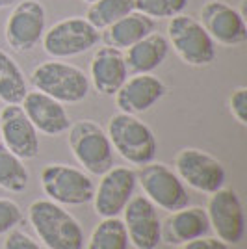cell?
<instances>
[{"label": "cell", "mask_w": 247, "mask_h": 249, "mask_svg": "<svg viewBox=\"0 0 247 249\" xmlns=\"http://www.w3.org/2000/svg\"><path fill=\"white\" fill-rule=\"evenodd\" d=\"M28 221L49 249H84L82 225L69 210L51 199L32 201Z\"/></svg>", "instance_id": "6da1fadb"}, {"label": "cell", "mask_w": 247, "mask_h": 249, "mask_svg": "<svg viewBox=\"0 0 247 249\" xmlns=\"http://www.w3.org/2000/svg\"><path fill=\"white\" fill-rule=\"evenodd\" d=\"M34 89L43 91L62 104H78L88 99L89 76L78 65L63 60H47L34 67L30 74Z\"/></svg>", "instance_id": "7a4b0ae2"}, {"label": "cell", "mask_w": 247, "mask_h": 249, "mask_svg": "<svg viewBox=\"0 0 247 249\" xmlns=\"http://www.w3.org/2000/svg\"><path fill=\"white\" fill-rule=\"evenodd\" d=\"M106 134L112 142L113 151H117L128 164L141 167L155 160L158 151L156 136L138 115L123 112L112 115Z\"/></svg>", "instance_id": "3957f363"}, {"label": "cell", "mask_w": 247, "mask_h": 249, "mask_svg": "<svg viewBox=\"0 0 247 249\" xmlns=\"http://www.w3.org/2000/svg\"><path fill=\"white\" fill-rule=\"evenodd\" d=\"M69 149L88 175L101 177L113 167V147L103 126L93 119H80L69 126Z\"/></svg>", "instance_id": "277c9868"}, {"label": "cell", "mask_w": 247, "mask_h": 249, "mask_svg": "<svg viewBox=\"0 0 247 249\" xmlns=\"http://www.w3.org/2000/svg\"><path fill=\"white\" fill-rule=\"evenodd\" d=\"M43 194L62 207H82L91 203L95 182L84 169L67 164H47L39 175Z\"/></svg>", "instance_id": "5b68a950"}, {"label": "cell", "mask_w": 247, "mask_h": 249, "mask_svg": "<svg viewBox=\"0 0 247 249\" xmlns=\"http://www.w3.org/2000/svg\"><path fill=\"white\" fill-rule=\"evenodd\" d=\"M167 41L190 67H206L216 60V43L195 17L180 13L167 22Z\"/></svg>", "instance_id": "8992f818"}, {"label": "cell", "mask_w": 247, "mask_h": 249, "mask_svg": "<svg viewBox=\"0 0 247 249\" xmlns=\"http://www.w3.org/2000/svg\"><path fill=\"white\" fill-rule=\"evenodd\" d=\"M101 41V32L93 28L86 17H65L45 30L43 49L52 60H67L91 51Z\"/></svg>", "instance_id": "52a82bcc"}, {"label": "cell", "mask_w": 247, "mask_h": 249, "mask_svg": "<svg viewBox=\"0 0 247 249\" xmlns=\"http://www.w3.org/2000/svg\"><path fill=\"white\" fill-rule=\"evenodd\" d=\"M138 184L143 190L145 197L156 208L173 212L190 205V194L186 184L178 178L175 169L162 162H149L136 171Z\"/></svg>", "instance_id": "ba28073f"}, {"label": "cell", "mask_w": 247, "mask_h": 249, "mask_svg": "<svg viewBox=\"0 0 247 249\" xmlns=\"http://www.w3.org/2000/svg\"><path fill=\"white\" fill-rule=\"evenodd\" d=\"M47 30V10L39 0H21L4 24V37L15 52H32Z\"/></svg>", "instance_id": "9c48e42d"}, {"label": "cell", "mask_w": 247, "mask_h": 249, "mask_svg": "<svg viewBox=\"0 0 247 249\" xmlns=\"http://www.w3.org/2000/svg\"><path fill=\"white\" fill-rule=\"evenodd\" d=\"M175 173L184 184L208 196L225 186L227 180L223 164L216 156L195 147H186L176 153Z\"/></svg>", "instance_id": "30bf717a"}, {"label": "cell", "mask_w": 247, "mask_h": 249, "mask_svg": "<svg viewBox=\"0 0 247 249\" xmlns=\"http://www.w3.org/2000/svg\"><path fill=\"white\" fill-rule=\"evenodd\" d=\"M206 216L210 221V231L216 232V238L227 246H236L246 234V212L244 203L232 188H219L210 194L206 205Z\"/></svg>", "instance_id": "8fae6325"}, {"label": "cell", "mask_w": 247, "mask_h": 249, "mask_svg": "<svg viewBox=\"0 0 247 249\" xmlns=\"http://www.w3.org/2000/svg\"><path fill=\"white\" fill-rule=\"evenodd\" d=\"M138 177L132 167L113 166L101 175L93 194V208L101 218H117L132 199Z\"/></svg>", "instance_id": "7c38bea8"}, {"label": "cell", "mask_w": 247, "mask_h": 249, "mask_svg": "<svg viewBox=\"0 0 247 249\" xmlns=\"http://www.w3.org/2000/svg\"><path fill=\"white\" fill-rule=\"evenodd\" d=\"M201 24L214 43L232 49L247 41L246 17L225 0H206L201 8Z\"/></svg>", "instance_id": "4fadbf2b"}, {"label": "cell", "mask_w": 247, "mask_h": 249, "mask_svg": "<svg viewBox=\"0 0 247 249\" xmlns=\"http://www.w3.org/2000/svg\"><path fill=\"white\" fill-rule=\"evenodd\" d=\"M0 138L2 143L21 160H34L39 156V132L21 104H6L0 110Z\"/></svg>", "instance_id": "5bb4252c"}, {"label": "cell", "mask_w": 247, "mask_h": 249, "mask_svg": "<svg viewBox=\"0 0 247 249\" xmlns=\"http://www.w3.org/2000/svg\"><path fill=\"white\" fill-rule=\"evenodd\" d=\"M123 223L128 242L136 249H156L162 242V219L145 196H132L123 208Z\"/></svg>", "instance_id": "9a60e30c"}, {"label": "cell", "mask_w": 247, "mask_h": 249, "mask_svg": "<svg viewBox=\"0 0 247 249\" xmlns=\"http://www.w3.org/2000/svg\"><path fill=\"white\" fill-rule=\"evenodd\" d=\"M165 93H167V86L164 80L153 73H145L128 76L113 97L119 112L138 115L149 112L155 104L164 99Z\"/></svg>", "instance_id": "2e32d148"}, {"label": "cell", "mask_w": 247, "mask_h": 249, "mask_svg": "<svg viewBox=\"0 0 247 249\" xmlns=\"http://www.w3.org/2000/svg\"><path fill=\"white\" fill-rule=\"evenodd\" d=\"M21 106L32 124L37 128V132L51 138L65 134L72 123L69 112L65 110V104L37 89H32V91L28 89Z\"/></svg>", "instance_id": "e0dca14e"}, {"label": "cell", "mask_w": 247, "mask_h": 249, "mask_svg": "<svg viewBox=\"0 0 247 249\" xmlns=\"http://www.w3.org/2000/svg\"><path fill=\"white\" fill-rule=\"evenodd\" d=\"M128 78L123 51L113 47H99L89 63V84L104 97H113Z\"/></svg>", "instance_id": "ac0fdd59"}, {"label": "cell", "mask_w": 247, "mask_h": 249, "mask_svg": "<svg viewBox=\"0 0 247 249\" xmlns=\"http://www.w3.org/2000/svg\"><path fill=\"white\" fill-rule=\"evenodd\" d=\"M210 232V221L203 207H184L173 210L162 221V242L180 246L190 240L201 238Z\"/></svg>", "instance_id": "d6986e66"}, {"label": "cell", "mask_w": 247, "mask_h": 249, "mask_svg": "<svg viewBox=\"0 0 247 249\" xmlns=\"http://www.w3.org/2000/svg\"><path fill=\"white\" fill-rule=\"evenodd\" d=\"M169 41L164 34L153 32L141 41L128 47L124 54V63L130 74H145L153 73L158 67H162V63L169 56Z\"/></svg>", "instance_id": "ffe728a7"}, {"label": "cell", "mask_w": 247, "mask_h": 249, "mask_svg": "<svg viewBox=\"0 0 247 249\" xmlns=\"http://www.w3.org/2000/svg\"><path fill=\"white\" fill-rule=\"evenodd\" d=\"M155 30V19H151V17H147V15L134 10L132 13L124 15L119 21L110 24L106 30H103L101 41H104V45H108V47L117 49V51H126L128 47L141 41L143 37H147Z\"/></svg>", "instance_id": "44dd1931"}, {"label": "cell", "mask_w": 247, "mask_h": 249, "mask_svg": "<svg viewBox=\"0 0 247 249\" xmlns=\"http://www.w3.org/2000/svg\"><path fill=\"white\" fill-rule=\"evenodd\" d=\"M28 93V80L21 65L8 51L0 49V101L6 104H21Z\"/></svg>", "instance_id": "7402d4cb"}, {"label": "cell", "mask_w": 247, "mask_h": 249, "mask_svg": "<svg viewBox=\"0 0 247 249\" xmlns=\"http://www.w3.org/2000/svg\"><path fill=\"white\" fill-rule=\"evenodd\" d=\"M30 182V171L24 166V160L13 155L0 142V188L11 194H22Z\"/></svg>", "instance_id": "603a6c76"}, {"label": "cell", "mask_w": 247, "mask_h": 249, "mask_svg": "<svg viewBox=\"0 0 247 249\" xmlns=\"http://www.w3.org/2000/svg\"><path fill=\"white\" fill-rule=\"evenodd\" d=\"M134 11V0H95L88 6L86 21L99 32Z\"/></svg>", "instance_id": "cb8c5ba5"}, {"label": "cell", "mask_w": 247, "mask_h": 249, "mask_svg": "<svg viewBox=\"0 0 247 249\" xmlns=\"http://www.w3.org/2000/svg\"><path fill=\"white\" fill-rule=\"evenodd\" d=\"M128 234L123 219L103 218V221L91 231L86 249H128Z\"/></svg>", "instance_id": "d4e9b609"}, {"label": "cell", "mask_w": 247, "mask_h": 249, "mask_svg": "<svg viewBox=\"0 0 247 249\" xmlns=\"http://www.w3.org/2000/svg\"><path fill=\"white\" fill-rule=\"evenodd\" d=\"M190 0H134V10L151 19H171L184 13Z\"/></svg>", "instance_id": "484cf974"}, {"label": "cell", "mask_w": 247, "mask_h": 249, "mask_svg": "<svg viewBox=\"0 0 247 249\" xmlns=\"http://www.w3.org/2000/svg\"><path fill=\"white\" fill-rule=\"evenodd\" d=\"M22 221V208L13 199L0 197V236L17 229Z\"/></svg>", "instance_id": "4316f807"}, {"label": "cell", "mask_w": 247, "mask_h": 249, "mask_svg": "<svg viewBox=\"0 0 247 249\" xmlns=\"http://www.w3.org/2000/svg\"><path fill=\"white\" fill-rule=\"evenodd\" d=\"M229 110L242 126L247 124V88L238 86L229 99Z\"/></svg>", "instance_id": "83f0119b"}, {"label": "cell", "mask_w": 247, "mask_h": 249, "mask_svg": "<svg viewBox=\"0 0 247 249\" xmlns=\"http://www.w3.org/2000/svg\"><path fill=\"white\" fill-rule=\"evenodd\" d=\"M2 249H43V248L35 240L32 238L30 234L13 229V231H10V232L6 234L4 244H2Z\"/></svg>", "instance_id": "f1b7e54d"}, {"label": "cell", "mask_w": 247, "mask_h": 249, "mask_svg": "<svg viewBox=\"0 0 247 249\" xmlns=\"http://www.w3.org/2000/svg\"><path fill=\"white\" fill-rule=\"evenodd\" d=\"M176 249H229V246L219 238H212V236L206 234V236H201V238L184 242V244L176 246Z\"/></svg>", "instance_id": "f546056e"}, {"label": "cell", "mask_w": 247, "mask_h": 249, "mask_svg": "<svg viewBox=\"0 0 247 249\" xmlns=\"http://www.w3.org/2000/svg\"><path fill=\"white\" fill-rule=\"evenodd\" d=\"M13 2H15V0H0V10H6V8H10Z\"/></svg>", "instance_id": "4dcf8cb0"}, {"label": "cell", "mask_w": 247, "mask_h": 249, "mask_svg": "<svg viewBox=\"0 0 247 249\" xmlns=\"http://www.w3.org/2000/svg\"><path fill=\"white\" fill-rule=\"evenodd\" d=\"M84 2H88V4H91V2H95V0H84Z\"/></svg>", "instance_id": "1f68e13d"}]
</instances>
